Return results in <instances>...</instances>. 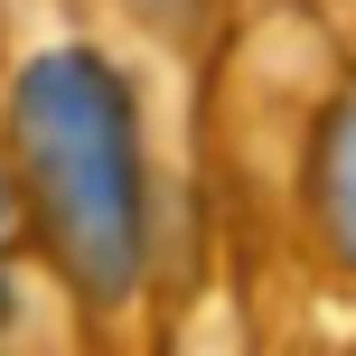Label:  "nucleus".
<instances>
[{
    "instance_id": "nucleus-1",
    "label": "nucleus",
    "mask_w": 356,
    "mask_h": 356,
    "mask_svg": "<svg viewBox=\"0 0 356 356\" xmlns=\"http://www.w3.org/2000/svg\"><path fill=\"white\" fill-rule=\"evenodd\" d=\"M29 150L56 169V188H75L56 207V234L85 263V282L122 291V272H131V197H122V141H113V104L94 85V66H38L29 75Z\"/></svg>"
}]
</instances>
